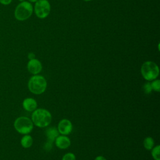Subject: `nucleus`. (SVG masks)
<instances>
[{
    "label": "nucleus",
    "mask_w": 160,
    "mask_h": 160,
    "mask_svg": "<svg viewBox=\"0 0 160 160\" xmlns=\"http://www.w3.org/2000/svg\"><path fill=\"white\" fill-rule=\"evenodd\" d=\"M31 121L34 125L38 128L48 127L52 121L51 112L44 108H37L32 111L31 114Z\"/></svg>",
    "instance_id": "obj_1"
},
{
    "label": "nucleus",
    "mask_w": 160,
    "mask_h": 160,
    "mask_svg": "<svg viewBox=\"0 0 160 160\" xmlns=\"http://www.w3.org/2000/svg\"><path fill=\"white\" fill-rule=\"evenodd\" d=\"M28 88L32 94H41L44 92L47 88V81L42 75H33L28 81Z\"/></svg>",
    "instance_id": "obj_2"
},
{
    "label": "nucleus",
    "mask_w": 160,
    "mask_h": 160,
    "mask_svg": "<svg viewBox=\"0 0 160 160\" xmlns=\"http://www.w3.org/2000/svg\"><path fill=\"white\" fill-rule=\"evenodd\" d=\"M141 73L145 80L152 81L157 79L159 74V66L153 61H145L141 66Z\"/></svg>",
    "instance_id": "obj_3"
},
{
    "label": "nucleus",
    "mask_w": 160,
    "mask_h": 160,
    "mask_svg": "<svg viewBox=\"0 0 160 160\" xmlns=\"http://www.w3.org/2000/svg\"><path fill=\"white\" fill-rule=\"evenodd\" d=\"M33 12V6L29 1L20 2L16 7L14 12V18L19 21H24L29 19Z\"/></svg>",
    "instance_id": "obj_4"
},
{
    "label": "nucleus",
    "mask_w": 160,
    "mask_h": 160,
    "mask_svg": "<svg viewBox=\"0 0 160 160\" xmlns=\"http://www.w3.org/2000/svg\"><path fill=\"white\" fill-rule=\"evenodd\" d=\"M34 124L31 119L26 116L17 118L14 122V128L16 131L21 134H28L33 129Z\"/></svg>",
    "instance_id": "obj_5"
},
{
    "label": "nucleus",
    "mask_w": 160,
    "mask_h": 160,
    "mask_svg": "<svg viewBox=\"0 0 160 160\" xmlns=\"http://www.w3.org/2000/svg\"><path fill=\"white\" fill-rule=\"evenodd\" d=\"M33 11L39 19L47 18L51 12V5L48 0H38L35 2Z\"/></svg>",
    "instance_id": "obj_6"
},
{
    "label": "nucleus",
    "mask_w": 160,
    "mask_h": 160,
    "mask_svg": "<svg viewBox=\"0 0 160 160\" xmlns=\"http://www.w3.org/2000/svg\"><path fill=\"white\" fill-rule=\"evenodd\" d=\"M73 126L71 121L68 119H61L57 127V129L60 134L68 136V134H71L72 131Z\"/></svg>",
    "instance_id": "obj_7"
},
{
    "label": "nucleus",
    "mask_w": 160,
    "mask_h": 160,
    "mask_svg": "<svg viewBox=\"0 0 160 160\" xmlns=\"http://www.w3.org/2000/svg\"><path fill=\"white\" fill-rule=\"evenodd\" d=\"M59 132L54 127H51L46 130V136L48 141L44 144V149L46 151H49L52 147V142L54 141L56 138L59 135Z\"/></svg>",
    "instance_id": "obj_8"
},
{
    "label": "nucleus",
    "mask_w": 160,
    "mask_h": 160,
    "mask_svg": "<svg viewBox=\"0 0 160 160\" xmlns=\"http://www.w3.org/2000/svg\"><path fill=\"white\" fill-rule=\"evenodd\" d=\"M27 69L28 71L33 75L39 74V73L42 71V66L39 59L34 58L32 59L29 60L28 62Z\"/></svg>",
    "instance_id": "obj_9"
},
{
    "label": "nucleus",
    "mask_w": 160,
    "mask_h": 160,
    "mask_svg": "<svg viewBox=\"0 0 160 160\" xmlns=\"http://www.w3.org/2000/svg\"><path fill=\"white\" fill-rule=\"evenodd\" d=\"M54 141L56 147L61 149H66L71 145V140L66 135H58Z\"/></svg>",
    "instance_id": "obj_10"
},
{
    "label": "nucleus",
    "mask_w": 160,
    "mask_h": 160,
    "mask_svg": "<svg viewBox=\"0 0 160 160\" xmlns=\"http://www.w3.org/2000/svg\"><path fill=\"white\" fill-rule=\"evenodd\" d=\"M24 109L29 112H32L38 107V103L36 99L32 98H25L22 103Z\"/></svg>",
    "instance_id": "obj_11"
},
{
    "label": "nucleus",
    "mask_w": 160,
    "mask_h": 160,
    "mask_svg": "<svg viewBox=\"0 0 160 160\" xmlns=\"http://www.w3.org/2000/svg\"><path fill=\"white\" fill-rule=\"evenodd\" d=\"M21 145L25 149L29 148L33 143V139L31 135L24 134L21 139Z\"/></svg>",
    "instance_id": "obj_12"
},
{
    "label": "nucleus",
    "mask_w": 160,
    "mask_h": 160,
    "mask_svg": "<svg viewBox=\"0 0 160 160\" xmlns=\"http://www.w3.org/2000/svg\"><path fill=\"white\" fill-rule=\"evenodd\" d=\"M143 146L144 148L148 151L152 149V148L154 146V141L152 137L148 136L144 138L143 141Z\"/></svg>",
    "instance_id": "obj_13"
},
{
    "label": "nucleus",
    "mask_w": 160,
    "mask_h": 160,
    "mask_svg": "<svg viewBox=\"0 0 160 160\" xmlns=\"http://www.w3.org/2000/svg\"><path fill=\"white\" fill-rule=\"evenodd\" d=\"M160 146L159 144L154 146L151 149V156L154 160H160Z\"/></svg>",
    "instance_id": "obj_14"
},
{
    "label": "nucleus",
    "mask_w": 160,
    "mask_h": 160,
    "mask_svg": "<svg viewBox=\"0 0 160 160\" xmlns=\"http://www.w3.org/2000/svg\"><path fill=\"white\" fill-rule=\"evenodd\" d=\"M151 86L152 89V91H154L156 92H159L160 91V80L156 79L151 82Z\"/></svg>",
    "instance_id": "obj_15"
},
{
    "label": "nucleus",
    "mask_w": 160,
    "mask_h": 160,
    "mask_svg": "<svg viewBox=\"0 0 160 160\" xmlns=\"http://www.w3.org/2000/svg\"><path fill=\"white\" fill-rule=\"evenodd\" d=\"M142 89H143V91L145 94H150L152 91V89L151 88V83L149 82H145L143 84Z\"/></svg>",
    "instance_id": "obj_16"
},
{
    "label": "nucleus",
    "mask_w": 160,
    "mask_h": 160,
    "mask_svg": "<svg viewBox=\"0 0 160 160\" xmlns=\"http://www.w3.org/2000/svg\"><path fill=\"white\" fill-rule=\"evenodd\" d=\"M61 160H76V156L72 152H67L63 155Z\"/></svg>",
    "instance_id": "obj_17"
},
{
    "label": "nucleus",
    "mask_w": 160,
    "mask_h": 160,
    "mask_svg": "<svg viewBox=\"0 0 160 160\" xmlns=\"http://www.w3.org/2000/svg\"><path fill=\"white\" fill-rule=\"evenodd\" d=\"M12 1V0H0V3L2 5L6 6V5L10 4Z\"/></svg>",
    "instance_id": "obj_18"
},
{
    "label": "nucleus",
    "mask_w": 160,
    "mask_h": 160,
    "mask_svg": "<svg viewBox=\"0 0 160 160\" xmlns=\"http://www.w3.org/2000/svg\"><path fill=\"white\" fill-rule=\"evenodd\" d=\"M28 58L29 60L32 59H34V58H35V54H34V53H33V52H29V53H28Z\"/></svg>",
    "instance_id": "obj_19"
},
{
    "label": "nucleus",
    "mask_w": 160,
    "mask_h": 160,
    "mask_svg": "<svg viewBox=\"0 0 160 160\" xmlns=\"http://www.w3.org/2000/svg\"><path fill=\"white\" fill-rule=\"evenodd\" d=\"M94 160H107L103 156H98L95 158Z\"/></svg>",
    "instance_id": "obj_20"
},
{
    "label": "nucleus",
    "mask_w": 160,
    "mask_h": 160,
    "mask_svg": "<svg viewBox=\"0 0 160 160\" xmlns=\"http://www.w3.org/2000/svg\"><path fill=\"white\" fill-rule=\"evenodd\" d=\"M37 1H38V0H28V1H29V2H31H31H34V3H35Z\"/></svg>",
    "instance_id": "obj_21"
},
{
    "label": "nucleus",
    "mask_w": 160,
    "mask_h": 160,
    "mask_svg": "<svg viewBox=\"0 0 160 160\" xmlns=\"http://www.w3.org/2000/svg\"><path fill=\"white\" fill-rule=\"evenodd\" d=\"M82 1H85V2H89V1H92V0H82Z\"/></svg>",
    "instance_id": "obj_22"
},
{
    "label": "nucleus",
    "mask_w": 160,
    "mask_h": 160,
    "mask_svg": "<svg viewBox=\"0 0 160 160\" xmlns=\"http://www.w3.org/2000/svg\"><path fill=\"white\" fill-rule=\"evenodd\" d=\"M19 2H22V1H24V0H18Z\"/></svg>",
    "instance_id": "obj_23"
}]
</instances>
